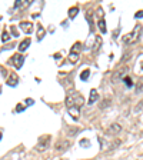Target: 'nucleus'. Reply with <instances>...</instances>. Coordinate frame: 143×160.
<instances>
[{
	"mask_svg": "<svg viewBox=\"0 0 143 160\" xmlns=\"http://www.w3.org/2000/svg\"><path fill=\"white\" fill-rule=\"evenodd\" d=\"M66 106H67V110H69V113H70V116H72L74 120H79V117H80V109L73 103L70 94L66 97Z\"/></svg>",
	"mask_w": 143,
	"mask_h": 160,
	"instance_id": "nucleus-1",
	"label": "nucleus"
},
{
	"mask_svg": "<svg viewBox=\"0 0 143 160\" xmlns=\"http://www.w3.org/2000/svg\"><path fill=\"white\" fill-rule=\"evenodd\" d=\"M140 29H142V26H140V24H137L136 27L133 29V32H130V33H127L126 36H123V41H125L126 44H132V43H135V41L137 40V36H139Z\"/></svg>",
	"mask_w": 143,
	"mask_h": 160,
	"instance_id": "nucleus-2",
	"label": "nucleus"
},
{
	"mask_svg": "<svg viewBox=\"0 0 143 160\" xmlns=\"http://www.w3.org/2000/svg\"><path fill=\"white\" fill-rule=\"evenodd\" d=\"M49 144H50V136H43L39 139V143H37V146H36V149L39 150V152H43V150H46V149L49 147Z\"/></svg>",
	"mask_w": 143,
	"mask_h": 160,
	"instance_id": "nucleus-3",
	"label": "nucleus"
},
{
	"mask_svg": "<svg viewBox=\"0 0 143 160\" xmlns=\"http://www.w3.org/2000/svg\"><path fill=\"white\" fill-rule=\"evenodd\" d=\"M70 97H72V100H73V103L77 106V107H82L83 104H85V97L82 96L80 93H76V91H73V93H70Z\"/></svg>",
	"mask_w": 143,
	"mask_h": 160,
	"instance_id": "nucleus-4",
	"label": "nucleus"
},
{
	"mask_svg": "<svg viewBox=\"0 0 143 160\" xmlns=\"http://www.w3.org/2000/svg\"><path fill=\"white\" fill-rule=\"evenodd\" d=\"M23 62H24V57L22 56V54H19V53H16V54H13V57H11V63L14 64V67L16 69H20L23 66Z\"/></svg>",
	"mask_w": 143,
	"mask_h": 160,
	"instance_id": "nucleus-5",
	"label": "nucleus"
},
{
	"mask_svg": "<svg viewBox=\"0 0 143 160\" xmlns=\"http://www.w3.org/2000/svg\"><path fill=\"white\" fill-rule=\"evenodd\" d=\"M126 72H127V67H126V69H125V67H122V69H119V70H116V73L112 76V80H113V83L119 81V80L126 74ZM125 77H126V76H125Z\"/></svg>",
	"mask_w": 143,
	"mask_h": 160,
	"instance_id": "nucleus-6",
	"label": "nucleus"
},
{
	"mask_svg": "<svg viewBox=\"0 0 143 160\" xmlns=\"http://www.w3.org/2000/svg\"><path fill=\"white\" fill-rule=\"evenodd\" d=\"M69 146H70V142H69V140H60V142L56 143V150L62 153V152H64V150H67Z\"/></svg>",
	"mask_w": 143,
	"mask_h": 160,
	"instance_id": "nucleus-7",
	"label": "nucleus"
},
{
	"mask_svg": "<svg viewBox=\"0 0 143 160\" xmlns=\"http://www.w3.org/2000/svg\"><path fill=\"white\" fill-rule=\"evenodd\" d=\"M120 131H122V126H120L119 123H113V124L109 126V129H107L109 134H117Z\"/></svg>",
	"mask_w": 143,
	"mask_h": 160,
	"instance_id": "nucleus-8",
	"label": "nucleus"
},
{
	"mask_svg": "<svg viewBox=\"0 0 143 160\" xmlns=\"http://www.w3.org/2000/svg\"><path fill=\"white\" fill-rule=\"evenodd\" d=\"M19 27L22 29L24 33H32V32H33V24L30 22H22L19 24Z\"/></svg>",
	"mask_w": 143,
	"mask_h": 160,
	"instance_id": "nucleus-9",
	"label": "nucleus"
},
{
	"mask_svg": "<svg viewBox=\"0 0 143 160\" xmlns=\"http://www.w3.org/2000/svg\"><path fill=\"white\" fill-rule=\"evenodd\" d=\"M17 81H19L17 74H16V73H11L10 76H9V79H7V84L11 86V87H14V86L17 84Z\"/></svg>",
	"mask_w": 143,
	"mask_h": 160,
	"instance_id": "nucleus-10",
	"label": "nucleus"
},
{
	"mask_svg": "<svg viewBox=\"0 0 143 160\" xmlns=\"http://www.w3.org/2000/svg\"><path fill=\"white\" fill-rule=\"evenodd\" d=\"M29 46H30V39L27 37V39H24L22 43L19 44V50H20V51H24V50H26V49L29 47Z\"/></svg>",
	"mask_w": 143,
	"mask_h": 160,
	"instance_id": "nucleus-11",
	"label": "nucleus"
},
{
	"mask_svg": "<svg viewBox=\"0 0 143 160\" xmlns=\"http://www.w3.org/2000/svg\"><path fill=\"white\" fill-rule=\"evenodd\" d=\"M97 99H99V94H97V91L93 89V90L90 91V96H89V104H93Z\"/></svg>",
	"mask_w": 143,
	"mask_h": 160,
	"instance_id": "nucleus-12",
	"label": "nucleus"
},
{
	"mask_svg": "<svg viewBox=\"0 0 143 160\" xmlns=\"http://www.w3.org/2000/svg\"><path fill=\"white\" fill-rule=\"evenodd\" d=\"M45 34H46L45 27H43L42 24H37V40H42L45 37Z\"/></svg>",
	"mask_w": 143,
	"mask_h": 160,
	"instance_id": "nucleus-13",
	"label": "nucleus"
},
{
	"mask_svg": "<svg viewBox=\"0 0 143 160\" xmlns=\"http://www.w3.org/2000/svg\"><path fill=\"white\" fill-rule=\"evenodd\" d=\"M97 24H99V29H100V32H102V33H106V32H107V29H106V22H104V19H99Z\"/></svg>",
	"mask_w": 143,
	"mask_h": 160,
	"instance_id": "nucleus-14",
	"label": "nucleus"
},
{
	"mask_svg": "<svg viewBox=\"0 0 143 160\" xmlns=\"http://www.w3.org/2000/svg\"><path fill=\"white\" fill-rule=\"evenodd\" d=\"M30 3H32V0H26V3H23L22 0H17L14 3V7H24V6H29Z\"/></svg>",
	"mask_w": 143,
	"mask_h": 160,
	"instance_id": "nucleus-15",
	"label": "nucleus"
},
{
	"mask_svg": "<svg viewBox=\"0 0 143 160\" xmlns=\"http://www.w3.org/2000/svg\"><path fill=\"white\" fill-rule=\"evenodd\" d=\"M69 59H70V63H76V62H77V59H79V53H73V51H70Z\"/></svg>",
	"mask_w": 143,
	"mask_h": 160,
	"instance_id": "nucleus-16",
	"label": "nucleus"
},
{
	"mask_svg": "<svg viewBox=\"0 0 143 160\" xmlns=\"http://www.w3.org/2000/svg\"><path fill=\"white\" fill-rule=\"evenodd\" d=\"M77 13H79V9H77V7H72V9L69 10V17H70V19H73V17H76Z\"/></svg>",
	"mask_w": 143,
	"mask_h": 160,
	"instance_id": "nucleus-17",
	"label": "nucleus"
},
{
	"mask_svg": "<svg viewBox=\"0 0 143 160\" xmlns=\"http://www.w3.org/2000/svg\"><path fill=\"white\" fill-rule=\"evenodd\" d=\"M89 74H90V70H87V69H86V70H83V72L80 73V80H83V81H85V80H87Z\"/></svg>",
	"mask_w": 143,
	"mask_h": 160,
	"instance_id": "nucleus-18",
	"label": "nucleus"
},
{
	"mask_svg": "<svg viewBox=\"0 0 143 160\" xmlns=\"http://www.w3.org/2000/svg\"><path fill=\"white\" fill-rule=\"evenodd\" d=\"M100 44H102V39H100V36H96V43H95V46H93V50L95 51L99 50Z\"/></svg>",
	"mask_w": 143,
	"mask_h": 160,
	"instance_id": "nucleus-19",
	"label": "nucleus"
},
{
	"mask_svg": "<svg viewBox=\"0 0 143 160\" xmlns=\"http://www.w3.org/2000/svg\"><path fill=\"white\" fill-rule=\"evenodd\" d=\"M123 81L126 83V86H127V87H133V81H132V79L129 77V76L123 77Z\"/></svg>",
	"mask_w": 143,
	"mask_h": 160,
	"instance_id": "nucleus-20",
	"label": "nucleus"
},
{
	"mask_svg": "<svg viewBox=\"0 0 143 160\" xmlns=\"http://www.w3.org/2000/svg\"><path fill=\"white\" fill-rule=\"evenodd\" d=\"M89 144H90L89 139H83V140H80V146H82V147H87Z\"/></svg>",
	"mask_w": 143,
	"mask_h": 160,
	"instance_id": "nucleus-21",
	"label": "nucleus"
},
{
	"mask_svg": "<svg viewBox=\"0 0 143 160\" xmlns=\"http://www.w3.org/2000/svg\"><path fill=\"white\" fill-rule=\"evenodd\" d=\"M9 39H10L9 33H7V32H3V34H1V41H7Z\"/></svg>",
	"mask_w": 143,
	"mask_h": 160,
	"instance_id": "nucleus-22",
	"label": "nucleus"
},
{
	"mask_svg": "<svg viewBox=\"0 0 143 160\" xmlns=\"http://www.w3.org/2000/svg\"><path fill=\"white\" fill-rule=\"evenodd\" d=\"M120 144V140H116V142H113L112 144H110V147H109V150H113V149H116L117 146Z\"/></svg>",
	"mask_w": 143,
	"mask_h": 160,
	"instance_id": "nucleus-23",
	"label": "nucleus"
},
{
	"mask_svg": "<svg viewBox=\"0 0 143 160\" xmlns=\"http://www.w3.org/2000/svg\"><path fill=\"white\" fill-rule=\"evenodd\" d=\"M23 110H24V106H23L22 103H19V104L16 106V112L17 113H20V112H23Z\"/></svg>",
	"mask_w": 143,
	"mask_h": 160,
	"instance_id": "nucleus-24",
	"label": "nucleus"
},
{
	"mask_svg": "<svg viewBox=\"0 0 143 160\" xmlns=\"http://www.w3.org/2000/svg\"><path fill=\"white\" fill-rule=\"evenodd\" d=\"M109 103H110V100H104V102H102V104H100V109H104V107H107L109 106Z\"/></svg>",
	"mask_w": 143,
	"mask_h": 160,
	"instance_id": "nucleus-25",
	"label": "nucleus"
},
{
	"mask_svg": "<svg viewBox=\"0 0 143 160\" xmlns=\"http://www.w3.org/2000/svg\"><path fill=\"white\" fill-rule=\"evenodd\" d=\"M137 91H139V93L143 91V80H140V83H139V86H137Z\"/></svg>",
	"mask_w": 143,
	"mask_h": 160,
	"instance_id": "nucleus-26",
	"label": "nucleus"
},
{
	"mask_svg": "<svg viewBox=\"0 0 143 160\" xmlns=\"http://www.w3.org/2000/svg\"><path fill=\"white\" fill-rule=\"evenodd\" d=\"M135 17H136V19H137V17H139V19H140V17H143V10H139L136 14H135Z\"/></svg>",
	"mask_w": 143,
	"mask_h": 160,
	"instance_id": "nucleus-27",
	"label": "nucleus"
},
{
	"mask_svg": "<svg viewBox=\"0 0 143 160\" xmlns=\"http://www.w3.org/2000/svg\"><path fill=\"white\" fill-rule=\"evenodd\" d=\"M142 107H143V102H140V103H139V106H136V107H135V112H139Z\"/></svg>",
	"mask_w": 143,
	"mask_h": 160,
	"instance_id": "nucleus-28",
	"label": "nucleus"
},
{
	"mask_svg": "<svg viewBox=\"0 0 143 160\" xmlns=\"http://www.w3.org/2000/svg\"><path fill=\"white\" fill-rule=\"evenodd\" d=\"M11 32H13V34H14V37H17V36H19V34H17V30H16V27H13V26H11Z\"/></svg>",
	"mask_w": 143,
	"mask_h": 160,
	"instance_id": "nucleus-29",
	"label": "nucleus"
},
{
	"mask_svg": "<svg viewBox=\"0 0 143 160\" xmlns=\"http://www.w3.org/2000/svg\"><path fill=\"white\" fill-rule=\"evenodd\" d=\"M26 103H27V104H33L34 100H33V99H26Z\"/></svg>",
	"mask_w": 143,
	"mask_h": 160,
	"instance_id": "nucleus-30",
	"label": "nucleus"
},
{
	"mask_svg": "<svg viewBox=\"0 0 143 160\" xmlns=\"http://www.w3.org/2000/svg\"><path fill=\"white\" fill-rule=\"evenodd\" d=\"M76 131H77V129H76V127H73V129H70V134H74Z\"/></svg>",
	"mask_w": 143,
	"mask_h": 160,
	"instance_id": "nucleus-31",
	"label": "nucleus"
},
{
	"mask_svg": "<svg viewBox=\"0 0 143 160\" xmlns=\"http://www.w3.org/2000/svg\"><path fill=\"white\" fill-rule=\"evenodd\" d=\"M140 70L143 72V62H140Z\"/></svg>",
	"mask_w": 143,
	"mask_h": 160,
	"instance_id": "nucleus-32",
	"label": "nucleus"
},
{
	"mask_svg": "<svg viewBox=\"0 0 143 160\" xmlns=\"http://www.w3.org/2000/svg\"><path fill=\"white\" fill-rule=\"evenodd\" d=\"M0 140H1V133H0Z\"/></svg>",
	"mask_w": 143,
	"mask_h": 160,
	"instance_id": "nucleus-33",
	"label": "nucleus"
},
{
	"mask_svg": "<svg viewBox=\"0 0 143 160\" xmlns=\"http://www.w3.org/2000/svg\"><path fill=\"white\" fill-rule=\"evenodd\" d=\"M0 93H1V87H0Z\"/></svg>",
	"mask_w": 143,
	"mask_h": 160,
	"instance_id": "nucleus-34",
	"label": "nucleus"
}]
</instances>
